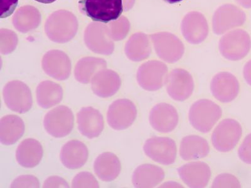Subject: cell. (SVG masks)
I'll use <instances>...</instances> for the list:
<instances>
[{"instance_id": "6da1fadb", "label": "cell", "mask_w": 251, "mask_h": 188, "mask_svg": "<svg viewBox=\"0 0 251 188\" xmlns=\"http://www.w3.org/2000/svg\"><path fill=\"white\" fill-rule=\"evenodd\" d=\"M78 26L77 18L73 13L67 10H58L47 19L45 31L51 41L64 44L75 38Z\"/></svg>"}, {"instance_id": "7a4b0ae2", "label": "cell", "mask_w": 251, "mask_h": 188, "mask_svg": "<svg viewBox=\"0 0 251 188\" xmlns=\"http://www.w3.org/2000/svg\"><path fill=\"white\" fill-rule=\"evenodd\" d=\"M223 116V110L216 103L209 99L197 100L190 107L188 120L197 131L209 133Z\"/></svg>"}, {"instance_id": "3957f363", "label": "cell", "mask_w": 251, "mask_h": 188, "mask_svg": "<svg viewBox=\"0 0 251 188\" xmlns=\"http://www.w3.org/2000/svg\"><path fill=\"white\" fill-rule=\"evenodd\" d=\"M78 6L94 22L104 24L118 20L124 11L123 0H80Z\"/></svg>"}, {"instance_id": "277c9868", "label": "cell", "mask_w": 251, "mask_h": 188, "mask_svg": "<svg viewBox=\"0 0 251 188\" xmlns=\"http://www.w3.org/2000/svg\"><path fill=\"white\" fill-rule=\"evenodd\" d=\"M243 136V128L237 120L226 118L217 125L213 131V147L221 153H227L234 149Z\"/></svg>"}, {"instance_id": "5b68a950", "label": "cell", "mask_w": 251, "mask_h": 188, "mask_svg": "<svg viewBox=\"0 0 251 188\" xmlns=\"http://www.w3.org/2000/svg\"><path fill=\"white\" fill-rule=\"evenodd\" d=\"M251 48V40L247 31L238 29L224 35L219 42V51L225 59L239 61L246 57Z\"/></svg>"}, {"instance_id": "8992f818", "label": "cell", "mask_w": 251, "mask_h": 188, "mask_svg": "<svg viewBox=\"0 0 251 188\" xmlns=\"http://www.w3.org/2000/svg\"><path fill=\"white\" fill-rule=\"evenodd\" d=\"M75 124V116L66 106H59L49 111L44 118V127L47 133L55 138L69 135Z\"/></svg>"}, {"instance_id": "52a82bcc", "label": "cell", "mask_w": 251, "mask_h": 188, "mask_svg": "<svg viewBox=\"0 0 251 188\" xmlns=\"http://www.w3.org/2000/svg\"><path fill=\"white\" fill-rule=\"evenodd\" d=\"M3 98L6 107L15 113H27L33 106L30 89L20 80H12L4 86Z\"/></svg>"}, {"instance_id": "ba28073f", "label": "cell", "mask_w": 251, "mask_h": 188, "mask_svg": "<svg viewBox=\"0 0 251 188\" xmlns=\"http://www.w3.org/2000/svg\"><path fill=\"white\" fill-rule=\"evenodd\" d=\"M167 65L158 60H150L139 67L136 73L138 84L145 91L154 92L165 86L168 76Z\"/></svg>"}, {"instance_id": "9c48e42d", "label": "cell", "mask_w": 251, "mask_h": 188, "mask_svg": "<svg viewBox=\"0 0 251 188\" xmlns=\"http://www.w3.org/2000/svg\"><path fill=\"white\" fill-rule=\"evenodd\" d=\"M150 37L156 55L165 62L174 64L179 61L184 54V45L178 37L171 33L158 32Z\"/></svg>"}, {"instance_id": "30bf717a", "label": "cell", "mask_w": 251, "mask_h": 188, "mask_svg": "<svg viewBox=\"0 0 251 188\" xmlns=\"http://www.w3.org/2000/svg\"><path fill=\"white\" fill-rule=\"evenodd\" d=\"M84 43L98 54L109 55L113 53L114 44L108 26L100 22H92L84 31Z\"/></svg>"}, {"instance_id": "8fae6325", "label": "cell", "mask_w": 251, "mask_h": 188, "mask_svg": "<svg viewBox=\"0 0 251 188\" xmlns=\"http://www.w3.org/2000/svg\"><path fill=\"white\" fill-rule=\"evenodd\" d=\"M137 108L131 100L120 98L110 105L107 113V122L116 131L129 128L137 118Z\"/></svg>"}, {"instance_id": "7c38bea8", "label": "cell", "mask_w": 251, "mask_h": 188, "mask_svg": "<svg viewBox=\"0 0 251 188\" xmlns=\"http://www.w3.org/2000/svg\"><path fill=\"white\" fill-rule=\"evenodd\" d=\"M146 156L159 164L170 165L176 162L177 147L176 141L168 137L150 138L143 145Z\"/></svg>"}, {"instance_id": "4fadbf2b", "label": "cell", "mask_w": 251, "mask_h": 188, "mask_svg": "<svg viewBox=\"0 0 251 188\" xmlns=\"http://www.w3.org/2000/svg\"><path fill=\"white\" fill-rule=\"evenodd\" d=\"M165 86L170 97L175 101L183 102L191 97L195 84L192 75L183 69H175L167 76Z\"/></svg>"}, {"instance_id": "5bb4252c", "label": "cell", "mask_w": 251, "mask_h": 188, "mask_svg": "<svg viewBox=\"0 0 251 188\" xmlns=\"http://www.w3.org/2000/svg\"><path fill=\"white\" fill-rule=\"evenodd\" d=\"M246 20V13L241 8L231 4H224L213 16V30L216 35L224 34L231 29L243 25Z\"/></svg>"}, {"instance_id": "9a60e30c", "label": "cell", "mask_w": 251, "mask_h": 188, "mask_svg": "<svg viewBox=\"0 0 251 188\" xmlns=\"http://www.w3.org/2000/svg\"><path fill=\"white\" fill-rule=\"evenodd\" d=\"M42 67L47 75L59 81L68 79L71 74L70 58L61 50L47 51L42 58Z\"/></svg>"}, {"instance_id": "2e32d148", "label": "cell", "mask_w": 251, "mask_h": 188, "mask_svg": "<svg viewBox=\"0 0 251 188\" xmlns=\"http://www.w3.org/2000/svg\"><path fill=\"white\" fill-rule=\"evenodd\" d=\"M210 92L214 98L223 103L231 102L238 96L240 84L238 79L228 71H221L212 78Z\"/></svg>"}, {"instance_id": "e0dca14e", "label": "cell", "mask_w": 251, "mask_h": 188, "mask_svg": "<svg viewBox=\"0 0 251 188\" xmlns=\"http://www.w3.org/2000/svg\"><path fill=\"white\" fill-rule=\"evenodd\" d=\"M149 121L153 129L158 133H171L178 124V112L171 104L159 103L150 111Z\"/></svg>"}, {"instance_id": "ac0fdd59", "label": "cell", "mask_w": 251, "mask_h": 188, "mask_svg": "<svg viewBox=\"0 0 251 188\" xmlns=\"http://www.w3.org/2000/svg\"><path fill=\"white\" fill-rule=\"evenodd\" d=\"M177 171L183 182L192 188L207 187L212 174L209 165L202 161L187 163L179 167Z\"/></svg>"}, {"instance_id": "d6986e66", "label": "cell", "mask_w": 251, "mask_h": 188, "mask_svg": "<svg viewBox=\"0 0 251 188\" xmlns=\"http://www.w3.org/2000/svg\"><path fill=\"white\" fill-rule=\"evenodd\" d=\"M181 31L185 40L190 44H201L208 36L207 20L202 13L189 12L185 16L181 22Z\"/></svg>"}, {"instance_id": "ffe728a7", "label": "cell", "mask_w": 251, "mask_h": 188, "mask_svg": "<svg viewBox=\"0 0 251 188\" xmlns=\"http://www.w3.org/2000/svg\"><path fill=\"white\" fill-rule=\"evenodd\" d=\"M77 123L79 133L89 140L99 137L104 127L102 114L93 107H82L78 112Z\"/></svg>"}, {"instance_id": "44dd1931", "label": "cell", "mask_w": 251, "mask_h": 188, "mask_svg": "<svg viewBox=\"0 0 251 188\" xmlns=\"http://www.w3.org/2000/svg\"><path fill=\"white\" fill-rule=\"evenodd\" d=\"M91 89L99 97L109 98L115 95L122 86V79L117 72L104 69L99 71L91 80Z\"/></svg>"}, {"instance_id": "7402d4cb", "label": "cell", "mask_w": 251, "mask_h": 188, "mask_svg": "<svg viewBox=\"0 0 251 188\" xmlns=\"http://www.w3.org/2000/svg\"><path fill=\"white\" fill-rule=\"evenodd\" d=\"M89 151L86 145L77 140L68 141L60 151V161L67 169H77L84 166L88 160Z\"/></svg>"}, {"instance_id": "603a6c76", "label": "cell", "mask_w": 251, "mask_h": 188, "mask_svg": "<svg viewBox=\"0 0 251 188\" xmlns=\"http://www.w3.org/2000/svg\"><path fill=\"white\" fill-rule=\"evenodd\" d=\"M44 150L39 141L28 138L22 141L16 151L18 163L26 168H33L41 162Z\"/></svg>"}, {"instance_id": "cb8c5ba5", "label": "cell", "mask_w": 251, "mask_h": 188, "mask_svg": "<svg viewBox=\"0 0 251 188\" xmlns=\"http://www.w3.org/2000/svg\"><path fill=\"white\" fill-rule=\"evenodd\" d=\"M94 171L100 180L111 182L120 175L122 164L116 154L106 152L100 154L94 161Z\"/></svg>"}, {"instance_id": "d4e9b609", "label": "cell", "mask_w": 251, "mask_h": 188, "mask_svg": "<svg viewBox=\"0 0 251 188\" xmlns=\"http://www.w3.org/2000/svg\"><path fill=\"white\" fill-rule=\"evenodd\" d=\"M164 170L158 165L144 164L139 165L133 172L132 183L135 188H154L164 180Z\"/></svg>"}, {"instance_id": "484cf974", "label": "cell", "mask_w": 251, "mask_h": 188, "mask_svg": "<svg viewBox=\"0 0 251 188\" xmlns=\"http://www.w3.org/2000/svg\"><path fill=\"white\" fill-rule=\"evenodd\" d=\"M210 153L207 141L201 136L190 135L182 139L179 154L183 160L194 161L206 158Z\"/></svg>"}, {"instance_id": "4316f807", "label": "cell", "mask_w": 251, "mask_h": 188, "mask_svg": "<svg viewBox=\"0 0 251 188\" xmlns=\"http://www.w3.org/2000/svg\"><path fill=\"white\" fill-rule=\"evenodd\" d=\"M25 129L24 120L19 116H3L0 120V142L4 145L15 144L23 136Z\"/></svg>"}, {"instance_id": "83f0119b", "label": "cell", "mask_w": 251, "mask_h": 188, "mask_svg": "<svg viewBox=\"0 0 251 188\" xmlns=\"http://www.w3.org/2000/svg\"><path fill=\"white\" fill-rule=\"evenodd\" d=\"M64 95L63 89L59 84L50 80L40 83L36 90L38 105L42 108H51L62 101Z\"/></svg>"}, {"instance_id": "f1b7e54d", "label": "cell", "mask_w": 251, "mask_h": 188, "mask_svg": "<svg viewBox=\"0 0 251 188\" xmlns=\"http://www.w3.org/2000/svg\"><path fill=\"white\" fill-rule=\"evenodd\" d=\"M125 52L133 62H141L148 59L151 53L149 37L144 33H134L126 44Z\"/></svg>"}, {"instance_id": "f546056e", "label": "cell", "mask_w": 251, "mask_h": 188, "mask_svg": "<svg viewBox=\"0 0 251 188\" xmlns=\"http://www.w3.org/2000/svg\"><path fill=\"white\" fill-rule=\"evenodd\" d=\"M106 68L107 62L101 58H82L78 60L75 67V77L78 82L88 84L99 71Z\"/></svg>"}, {"instance_id": "4dcf8cb0", "label": "cell", "mask_w": 251, "mask_h": 188, "mask_svg": "<svg viewBox=\"0 0 251 188\" xmlns=\"http://www.w3.org/2000/svg\"><path fill=\"white\" fill-rule=\"evenodd\" d=\"M12 22L14 27L20 32L27 33L39 26L41 14L34 6H24L15 13Z\"/></svg>"}, {"instance_id": "1f68e13d", "label": "cell", "mask_w": 251, "mask_h": 188, "mask_svg": "<svg viewBox=\"0 0 251 188\" xmlns=\"http://www.w3.org/2000/svg\"><path fill=\"white\" fill-rule=\"evenodd\" d=\"M107 26L114 41H120L125 39L130 30L129 20L125 17H121L120 19L110 22Z\"/></svg>"}, {"instance_id": "d6a6232c", "label": "cell", "mask_w": 251, "mask_h": 188, "mask_svg": "<svg viewBox=\"0 0 251 188\" xmlns=\"http://www.w3.org/2000/svg\"><path fill=\"white\" fill-rule=\"evenodd\" d=\"M18 37L13 31L1 28L0 30V52L3 55H8L13 52L17 48Z\"/></svg>"}, {"instance_id": "836d02e7", "label": "cell", "mask_w": 251, "mask_h": 188, "mask_svg": "<svg viewBox=\"0 0 251 188\" xmlns=\"http://www.w3.org/2000/svg\"><path fill=\"white\" fill-rule=\"evenodd\" d=\"M73 188H100L98 181L91 172H80L72 181Z\"/></svg>"}, {"instance_id": "e575fe53", "label": "cell", "mask_w": 251, "mask_h": 188, "mask_svg": "<svg viewBox=\"0 0 251 188\" xmlns=\"http://www.w3.org/2000/svg\"><path fill=\"white\" fill-rule=\"evenodd\" d=\"M238 179L234 175L228 173H223L216 177L212 185V188H241Z\"/></svg>"}, {"instance_id": "d590c367", "label": "cell", "mask_w": 251, "mask_h": 188, "mask_svg": "<svg viewBox=\"0 0 251 188\" xmlns=\"http://www.w3.org/2000/svg\"><path fill=\"white\" fill-rule=\"evenodd\" d=\"M39 181L32 175H22L17 177L11 183L10 188H39Z\"/></svg>"}, {"instance_id": "8d00e7d4", "label": "cell", "mask_w": 251, "mask_h": 188, "mask_svg": "<svg viewBox=\"0 0 251 188\" xmlns=\"http://www.w3.org/2000/svg\"><path fill=\"white\" fill-rule=\"evenodd\" d=\"M238 156L243 163L251 165V133L246 136L240 145Z\"/></svg>"}, {"instance_id": "74e56055", "label": "cell", "mask_w": 251, "mask_h": 188, "mask_svg": "<svg viewBox=\"0 0 251 188\" xmlns=\"http://www.w3.org/2000/svg\"><path fill=\"white\" fill-rule=\"evenodd\" d=\"M19 3V0H1L0 18L5 19L10 17L14 12Z\"/></svg>"}, {"instance_id": "f35d334b", "label": "cell", "mask_w": 251, "mask_h": 188, "mask_svg": "<svg viewBox=\"0 0 251 188\" xmlns=\"http://www.w3.org/2000/svg\"><path fill=\"white\" fill-rule=\"evenodd\" d=\"M68 183L61 177L53 176L49 177L44 181L43 188H69Z\"/></svg>"}, {"instance_id": "ab89813d", "label": "cell", "mask_w": 251, "mask_h": 188, "mask_svg": "<svg viewBox=\"0 0 251 188\" xmlns=\"http://www.w3.org/2000/svg\"><path fill=\"white\" fill-rule=\"evenodd\" d=\"M243 76L246 83L251 87V60L246 63L244 67Z\"/></svg>"}, {"instance_id": "60d3db41", "label": "cell", "mask_w": 251, "mask_h": 188, "mask_svg": "<svg viewBox=\"0 0 251 188\" xmlns=\"http://www.w3.org/2000/svg\"><path fill=\"white\" fill-rule=\"evenodd\" d=\"M160 188H183V186L175 181H170L161 185Z\"/></svg>"}, {"instance_id": "b9f144b4", "label": "cell", "mask_w": 251, "mask_h": 188, "mask_svg": "<svg viewBox=\"0 0 251 188\" xmlns=\"http://www.w3.org/2000/svg\"><path fill=\"white\" fill-rule=\"evenodd\" d=\"M124 11L127 12L133 7L135 0H123Z\"/></svg>"}, {"instance_id": "7bdbcfd3", "label": "cell", "mask_w": 251, "mask_h": 188, "mask_svg": "<svg viewBox=\"0 0 251 188\" xmlns=\"http://www.w3.org/2000/svg\"><path fill=\"white\" fill-rule=\"evenodd\" d=\"M240 5L245 8L251 7V0H235Z\"/></svg>"}, {"instance_id": "ee69618b", "label": "cell", "mask_w": 251, "mask_h": 188, "mask_svg": "<svg viewBox=\"0 0 251 188\" xmlns=\"http://www.w3.org/2000/svg\"><path fill=\"white\" fill-rule=\"evenodd\" d=\"M34 1L44 4H50L53 3L56 0H34Z\"/></svg>"}, {"instance_id": "f6af8a7d", "label": "cell", "mask_w": 251, "mask_h": 188, "mask_svg": "<svg viewBox=\"0 0 251 188\" xmlns=\"http://www.w3.org/2000/svg\"><path fill=\"white\" fill-rule=\"evenodd\" d=\"M165 1L168 2V3H169L170 4H174L178 3V2L183 1V0H165Z\"/></svg>"}]
</instances>
